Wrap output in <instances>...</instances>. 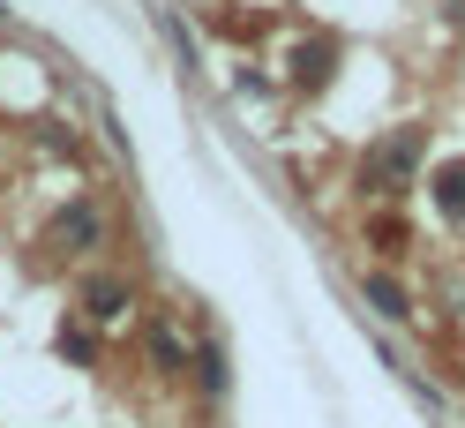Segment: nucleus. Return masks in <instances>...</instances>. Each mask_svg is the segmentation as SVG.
Instances as JSON below:
<instances>
[{
  "label": "nucleus",
  "mask_w": 465,
  "mask_h": 428,
  "mask_svg": "<svg viewBox=\"0 0 465 428\" xmlns=\"http://www.w3.org/2000/svg\"><path fill=\"white\" fill-rule=\"evenodd\" d=\"M83 308H91L98 323L128 316V285H121V278H83Z\"/></svg>",
  "instance_id": "1"
},
{
  "label": "nucleus",
  "mask_w": 465,
  "mask_h": 428,
  "mask_svg": "<svg viewBox=\"0 0 465 428\" xmlns=\"http://www.w3.org/2000/svg\"><path fill=\"white\" fill-rule=\"evenodd\" d=\"M293 83H301V91L331 83V45H301V53H293Z\"/></svg>",
  "instance_id": "2"
},
{
  "label": "nucleus",
  "mask_w": 465,
  "mask_h": 428,
  "mask_svg": "<svg viewBox=\"0 0 465 428\" xmlns=\"http://www.w3.org/2000/svg\"><path fill=\"white\" fill-rule=\"evenodd\" d=\"M435 204H443L450 218H465V158H450L443 174H435Z\"/></svg>",
  "instance_id": "3"
},
{
  "label": "nucleus",
  "mask_w": 465,
  "mask_h": 428,
  "mask_svg": "<svg viewBox=\"0 0 465 428\" xmlns=\"http://www.w3.org/2000/svg\"><path fill=\"white\" fill-rule=\"evenodd\" d=\"M368 301H375V316H391V323H405V316H413V308H405V294H398L391 278H368Z\"/></svg>",
  "instance_id": "4"
},
{
  "label": "nucleus",
  "mask_w": 465,
  "mask_h": 428,
  "mask_svg": "<svg viewBox=\"0 0 465 428\" xmlns=\"http://www.w3.org/2000/svg\"><path fill=\"white\" fill-rule=\"evenodd\" d=\"M91 234H98V211H91V204H75V211L61 218V241H91Z\"/></svg>",
  "instance_id": "5"
},
{
  "label": "nucleus",
  "mask_w": 465,
  "mask_h": 428,
  "mask_svg": "<svg viewBox=\"0 0 465 428\" xmlns=\"http://www.w3.org/2000/svg\"><path fill=\"white\" fill-rule=\"evenodd\" d=\"M61 353L68 361H91V331H61Z\"/></svg>",
  "instance_id": "6"
}]
</instances>
